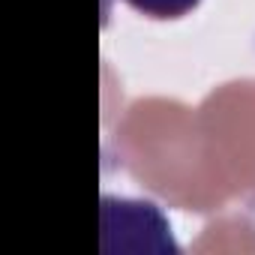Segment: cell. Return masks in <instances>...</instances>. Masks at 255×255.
Listing matches in <instances>:
<instances>
[{
	"label": "cell",
	"instance_id": "6da1fadb",
	"mask_svg": "<svg viewBox=\"0 0 255 255\" xmlns=\"http://www.w3.org/2000/svg\"><path fill=\"white\" fill-rule=\"evenodd\" d=\"M123 3H129L135 12L147 18H180L192 12L201 0H123Z\"/></svg>",
	"mask_w": 255,
	"mask_h": 255
}]
</instances>
